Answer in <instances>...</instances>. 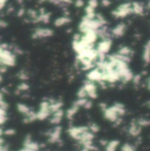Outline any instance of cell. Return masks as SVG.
<instances>
[{
	"label": "cell",
	"mask_w": 150,
	"mask_h": 151,
	"mask_svg": "<svg viewBox=\"0 0 150 151\" xmlns=\"http://www.w3.org/2000/svg\"><path fill=\"white\" fill-rule=\"evenodd\" d=\"M0 151H8V150H7V149H6L5 147H3V148H2V150H1Z\"/></svg>",
	"instance_id": "cell-35"
},
{
	"label": "cell",
	"mask_w": 150,
	"mask_h": 151,
	"mask_svg": "<svg viewBox=\"0 0 150 151\" xmlns=\"http://www.w3.org/2000/svg\"><path fill=\"white\" fill-rule=\"evenodd\" d=\"M15 130L14 129H12V128H8V129H6L4 132V134H5V135H9V136H11V135H13V134H15Z\"/></svg>",
	"instance_id": "cell-25"
},
{
	"label": "cell",
	"mask_w": 150,
	"mask_h": 151,
	"mask_svg": "<svg viewBox=\"0 0 150 151\" xmlns=\"http://www.w3.org/2000/svg\"><path fill=\"white\" fill-rule=\"evenodd\" d=\"M7 26V23L5 21H4L3 19H0V28L2 27H5Z\"/></svg>",
	"instance_id": "cell-31"
},
{
	"label": "cell",
	"mask_w": 150,
	"mask_h": 151,
	"mask_svg": "<svg viewBox=\"0 0 150 151\" xmlns=\"http://www.w3.org/2000/svg\"><path fill=\"white\" fill-rule=\"evenodd\" d=\"M75 5L76 7H83L84 5V1L83 0H75Z\"/></svg>",
	"instance_id": "cell-27"
},
{
	"label": "cell",
	"mask_w": 150,
	"mask_h": 151,
	"mask_svg": "<svg viewBox=\"0 0 150 151\" xmlns=\"http://www.w3.org/2000/svg\"><path fill=\"white\" fill-rule=\"evenodd\" d=\"M3 134H4V131H3V129H2V128L0 127V137H1V136H2Z\"/></svg>",
	"instance_id": "cell-33"
},
{
	"label": "cell",
	"mask_w": 150,
	"mask_h": 151,
	"mask_svg": "<svg viewBox=\"0 0 150 151\" xmlns=\"http://www.w3.org/2000/svg\"><path fill=\"white\" fill-rule=\"evenodd\" d=\"M17 109H18V111H19V113L24 114V115H27V113L31 111V109H30L27 105H25V104H20V103H19V104L17 105Z\"/></svg>",
	"instance_id": "cell-16"
},
{
	"label": "cell",
	"mask_w": 150,
	"mask_h": 151,
	"mask_svg": "<svg viewBox=\"0 0 150 151\" xmlns=\"http://www.w3.org/2000/svg\"><path fill=\"white\" fill-rule=\"evenodd\" d=\"M132 4H133V12L134 14L142 15L144 13V6L141 3L133 2V3H132Z\"/></svg>",
	"instance_id": "cell-13"
},
{
	"label": "cell",
	"mask_w": 150,
	"mask_h": 151,
	"mask_svg": "<svg viewBox=\"0 0 150 151\" xmlns=\"http://www.w3.org/2000/svg\"><path fill=\"white\" fill-rule=\"evenodd\" d=\"M1 81H2V76L0 75V82H1Z\"/></svg>",
	"instance_id": "cell-38"
},
{
	"label": "cell",
	"mask_w": 150,
	"mask_h": 151,
	"mask_svg": "<svg viewBox=\"0 0 150 151\" xmlns=\"http://www.w3.org/2000/svg\"><path fill=\"white\" fill-rule=\"evenodd\" d=\"M79 107L80 106H78L75 103L73 104V106L67 111V113H66V116H67V118L68 119H72L73 118V116L75 115L76 112L78 111V109H79Z\"/></svg>",
	"instance_id": "cell-15"
},
{
	"label": "cell",
	"mask_w": 150,
	"mask_h": 151,
	"mask_svg": "<svg viewBox=\"0 0 150 151\" xmlns=\"http://www.w3.org/2000/svg\"><path fill=\"white\" fill-rule=\"evenodd\" d=\"M133 4L132 3H124L119 4L114 11H113L112 14L114 18L117 19H123L131 14H133Z\"/></svg>",
	"instance_id": "cell-2"
},
{
	"label": "cell",
	"mask_w": 150,
	"mask_h": 151,
	"mask_svg": "<svg viewBox=\"0 0 150 151\" xmlns=\"http://www.w3.org/2000/svg\"><path fill=\"white\" fill-rule=\"evenodd\" d=\"M83 88L85 89L88 97L91 98V99H96L98 96L97 93V87L94 83V82L91 81H88L87 83H85V84L83 85Z\"/></svg>",
	"instance_id": "cell-6"
},
{
	"label": "cell",
	"mask_w": 150,
	"mask_h": 151,
	"mask_svg": "<svg viewBox=\"0 0 150 151\" xmlns=\"http://www.w3.org/2000/svg\"><path fill=\"white\" fill-rule=\"evenodd\" d=\"M126 31V26L125 23L122 22V23L118 24L113 28V30H112V35H113V36H115V37L117 38L121 37V36H123L125 35Z\"/></svg>",
	"instance_id": "cell-8"
},
{
	"label": "cell",
	"mask_w": 150,
	"mask_h": 151,
	"mask_svg": "<svg viewBox=\"0 0 150 151\" xmlns=\"http://www.w3.org/2000/svg\"><path fill=\"white\" fill-rule=\"evenodd\" d=\"M25 13H26V12H25V10H24L23 8H21V9H19V12H18V16L22 17Z\"/></svg>",
	"instance_id": "cell-30"
},
{
	"label": "cell",
	"mask_w": 150,
	"mask_h": 151,
	"mask_svg": "<svg viewBox=\"0 0 150 151\" xmlns=\"http://www.w3.org/2000/svg\"><path fill=\"white\" fill-rule=\"evenodd\" d=\"M19 77L21 79V80H27L28 78V76H27V73H26L24 70H22L19 74Z\"/></svg>",
	"instance_id": "cell-26"
},
{
	"label": "cell",
	"mask_w": 150,
	"mask_h": 151,
	"mask_svg": "<svg viewBox=\"0 0 150 151\" xmlns=\"http://www.w3.org/2000/svg\"><path fill=\"white\" fill-rule=\"evenodd\" d=\"M63 115H64V113H63V111H62V109L56 111L55 113H53V116H52V118H51V119H50V122H51L52 124H55V125L59 124V123L62 121Z\"/></svg>",
	"instance_id": "cell-12"
},
{
	"label": "cell",
	"mask_w": 150,
	"mask_h": 151,
	"mask_svg": "<svg viewBox=\"0 0 150 151\" xmlns=\"http://www.w3.org/2000/svg\"><path fill=\"white\" fill-rule=\"evenodd\" d=\"M112 47V40L110 38L107 39H103L98 45L97 51L98 52L99 55H106L111 49Z\"/></svg>",
	"instance_id": "cell-5"
},
{
	"label": "cell",
	"mask_w": 150,
	"mask_h": 151,
	"mask_svg": "<svg viewBox=\"0 0 150 151\" xmlns=\"http://www.w3.org/2000/svg\"><path fill=\"white\" fill-rule=\"evenodd\" d=\"M88 127H71L70 130H69V134L70 135L74 138L75 140H79L81 139L82 135L86 132L88 131Z\"/></svg>",
	"instance_id": "cell-7"
},
{
	"label": "cell",
	"mask_w": 150,
	"mask_h": 151,
	"mask_svg": "<svg viewBox=\"0 0 150 151\" xmlns=\"http://www.w3.org/2000/svg\"><path fill=\"white\" fill-rule=\"evenodd\" d=\"M129 133L133 136L138 135L140 134V127H138V125H136V124L132 125L129 128Z\"/></svg>",
	"instance_id": "cell-20"
},
{
	"label": "cell",
	"mask_w": 150,
	"mask_h": 151,
	"mask_svg": "<svg viewBox=\"0 0 150 151\" xmlns=\"http://www.w3.org/2000/svg\"><path fill=\"white\" fill-rule=\"evenodd\" d=\"M51 114H52V112L50 110V102H49V100L41 102L40 105H39V109L36 113L37 119L44 120L47 118H48Z\"/></svg>",
	"instance_id": "cell-3"
},
{
	"label": "cell",
	"mask_w": 150,
	"mask_h": 151,
	"mask_svg": "<svg viewBox=\"0 0 150 151\" xmlns=\"http://www.w3.org/2000/svg\"><path fill=\"white\" fill-rule=\"evenodd\" d=\"M118 146V141L110 142L106 145V151H115L117 150Z\"/></svg>",
	"instance_id": "cell-18"
},
{
	"label": "cell",
	"mask_w": 150,
	"mask_h": 151,
	"mask_svg": "<svg viewBox=\"0 0 150 151\" xmlns=\"http://www.w3.org/2000/svg\"><path fill=\"white\" fill-rule=\"evenodd\" d=\"M148 7H149V9L150 10V0L149 1V3H148Z\"/></svg>",
	"instance_id": "cell-36"
},
{
	"label": "cell",
	"mask_w": 150,
	"mask_h": 151,
	"mask_svg": "<svg viewBox=\"0 0 150 151\" xmlns=\"http://www.w3.org/2000/svg\"><path fill=\"white\" fill-rule=\"evenodd\" d=\"M28 89H29V86H28V84H27V83H21L18 86L17 91H27Z\"/></svg>",
	"instance_id": "cell-22"
},
{
	"label": "cell",
	"mask_w": 150,
	"mask_h": 151,
	"mask_svg": "<svg viewBox=\"0 0 150 151\" xmlns=\"http://www.w3.org/2000/svg\"><path fill=\"white\" fill-rule=\"evenodd\" d=\"M24 146H25V148H27V149H28V150H31L34 151H38L39 148V144H38L37 142H34V141L31 139L30 136H27V138H26V140H25Z\"/></svg>",
	"instance_id": "cell-10"
},
{
	"label": "cell",
	"mask_w": 150,
	"mask_h": 151,
	"mask_svg": "<svg viewBox=\"0 0 150 151\" xmlns=\"http://www.w3.org/2000/svg\"><path fill=\"white\" fill-rule=\"evenodd\" d=\"M121 150L122 151H135V149L132 146V145H130V144H125V145H123L122 146V149H121Z\"/></svg>",
	"instance_id": "cell-24"
},
{
	"label": "cell",
	"mask_w": 150,
	"mask_h": 151,
	"mask_svg": "<svg viewBox=\"0 0 150 151\" xmlns=\"http://www.w3.org/2000/svg\"><path fill=\"white\" fill-rule=\"evenodd\" d=\"M143 60L145 61L146 63H150V40L147 42V44L144 47V50H143Z\"/></svg>",
	"instance_id": "cell-14"
},
{
	"label": "cell",
	"mask_w": 150,
	"mask_h": 151,
	"mask_svg": "<svg viewBox=\"0 0 150 151\" xmlns=\"http://www.w3.org/2000/svg\"><path fill=\"white\" fill-rule=\"evenodd\" d=\"M149 106H150V103H149Z\"/></svg>",
	"instance_id": "cell-39"
},
{
	"label": "cell",
	"mask_w": 150,
	"mask_h": 151,
	"mask_svg": "<svg viewBox=\"0 0 150 151\" xmlns=\"http://www.w3.org/2000/svg\"><path fill=\"white\" fill-rule=\"evenodd\" d=\"M88 5L93 9H96L98 5V0H89L88 1Z\"/></svg>",
	"instance_id": "cell-23"
},
{
	"label": "cell",
	"mask_w": 150,
	"mask_h": 151,
	"mask_svg": "<svg viewBox=\"0 0 150 151\" xmlns=\"http://www.w3.org/2000/svg\"><path fill=\"white\" fill-rule=\"evenodd\" d=\"M6 3H7V0H0V11L5 7Z\"/></svg>",
	"instance_id": "cell-29"
},
{
	"label": "cell",
	"mask_w": 150,
	"mask_h": 151,
	"mask_svg": "<svg viewBox=\"0 0 150 151\" xmlns=\"http://www.w3.org/2000/svg\"><path fill=\"white\" fill-rule=\"evenodd\" d=\"M54 35V31L50 28H47V27H38L36 28L33 35L32 38L34 40L38 39H44V38H48L53 36Z\"/></svg>",
	"instance_id": "cell-4"
},
{
	"label": "cell",
	"mask_w": 150,
	"mask_h": 151,
	"mask_svg": "<svg viewBox=\"0 0 150 151\" xmlns=\"http://www.w3.org/2000/svg\"><path fill=\"white\" fill-rule=\"evenodd\" d=\"M40 2H46V1H50V0H39Z\"/></svg>",
	"instance_id": "cell-37"
},
{
	"label": "cell",
	"mask_w": 150,
	"mask_h": 151,
	"mask_svg": "<svg viewBox=\"0 0 150 151\" xmlns=\"http://www.w3.org/2000/svg\"><path fill=\"white\" fill-rule=\"evenodd\" d=\"M118 54L120 55H126V56H129L131 57L132 54H133V51L130 47H121L119 50H118Z\"/></svg>",
	"instance_id": "cell-17"
},
{
	"label": "cell",
	"mask_w": 150,
	"mask_h": 151,
	"mask_svg": "<svg viewBox=\"0 0 150 151\" xmlns=\"http://www.w3.org/2000/svg\"><path fill=\"white\" fill-rule=\"evenodd\" d=\"M77 96H78L79 99H86V97H88L87 92H86V91H85V89H84L83 87H82V88L78 91Z\"/></svg>",
	"instance_id": "cell-21"
},
{
	"label": "cell",
	"mask_w": 150,
	"mask_h": 151,
	"mask_svg": "<svg viewBox=\"0 0 150 151\" xmlns=\"http://www.w3.org/2000/svg\"><path fill=\"white\" fill-rule=\"evenodd\" d=\"M7 119V114H6V109L0 107V125H3L5 123Z\"/></svg>",
	"instance_id": "cell-19"
},
{
	"label": "cell",
	"mask_w": 150,
	"mask_h": 151,
	"mask_svg": "<svg viewBox=\"0 0 150 151\" xmlns=\"http://www.w3.org/2000/svg\"><path fill=\"white\" fill-rule=\"evenodd\" d=\"M62 128L60 127H56L52 132L49 133V142H56L60 139Z\"/></svg>",
	"instance_id": "cell-11"
},
{
	"label": "cell",
	"mask_w": 150,
	"mask_h": 151,
	"mask_svg": "<svg viewBox=\"0 0 150 151\" xmlns=\"http://www.w3.org/2000/svg\"><path fill=\"white\" fill-rule=\"evenodd\" d=\"M7 47L8 45L6 44L0 45V64L12 67L16 64V55Z\"/></svg>",
	"instance_id": "cell-1"
},
{
	"label": "cell",
	"mask_w": 150,
	"mask_h": 151,
	"mask_svg": "<svg viewBox=\"0 0 150 151\" xmlns=\"http://www.w3.org/2000/svg\"><path fill=\"white\" fill-rule=\"evenodd\" d=\"M19 151H34V150H28V149H27V148H24V149H22L21 150Z\"/></svg>",
	"instance_id": "cell-32"
},
{
	"label": "cell",
	"mask_w": 150,
	"mask_h": 151,
	"mask_svg": "<svg viewBox=\"0 0 150 151\" xmlns=\"http://www.w3.org/2000/svg\"><path fill=\"white\" fill-rule=\"evenodd\" d=\"M101 4L104 7H108L111 5V1L110 0H101Z\"/></svg>",
	"instance_id": "cell-28"
},
{
	"label": "cell",
	"mask_w": 150,
	"mask_h": 151,
	"mask_svg": "<svg viewBox=\"0 0 150 151\" xmlns=\"http://www.w3.org/2000/svg\"><path fill=\"white\" fill-rule=\"evenodd\" d=\"M148 88L149 89V91H150V77H149V81H148Z\"/></svg>",
	"instance_id": "cell-34"
},
{
	"label": "cell",
	"mask_w": 150,
	"mask_h": 151,
	"mask_svg": "<svg viewBox=\"0 0 150 151\" xmlns=\"http://www.w3.org/2000/svg\"><path fill=\"white\" fill-rule=\"evenodd\" d=\"M70 22H71L70 18L68 15H64V16H62V17L57 18V19L54 21V25H55L56 27H63V26L68 25V24L70 23Z\"/></svg>",
	"instance_id": "cell-9"
}]
</instances>
